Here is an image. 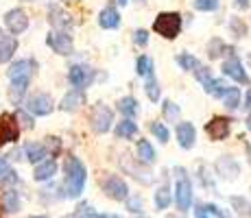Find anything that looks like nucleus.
<instances>
[{"mask_svg":"<svg viewBox=\"0 0 251 218\" xmlns=\"http://www.w3.org/2000/svg\"><path fill=\"white\" fill-rule=\"evenodd\" d=\"M144 92H147V96L155 103V100H160V83H157V79H155V74H149V81H147V85H144Z\"/></svg>","mask_w":251,"mask_h":218,"instance_id":"2f4dec72","label":"nucleus"},{"mask_svg":"<svg viewBox=\"0 0 251 218\" xmlns=\"http://www.w3.org/2000/svg\"><path fill=\"white\" fill-rule=\"evenodd\" d=\"M195 218H210V214L205 212V207H203V205H199V207L195 210Z\"/></svg>","mask_w":251,"mask_h":218,"instance_id":"de8ad7c7","label":"nucleus"},{"mask_svg":"<svg viewBox=\"0 0 251 218\" xmlns=\"http://www.w3.org/2000/svg\"><path fill=\"white\" fill-rule=\"evenodd\" d=\"M223 50H231V46H227L221 37H212L210 44H207V57L210 59H221V55H225Z\"/></svg>","mask_w":251,"mask_h":218,"instance_id":"393cba45","label":"nucleus"},{"mask_svg":"<svg viewBox=\"0 0 251 218\" xmlns=\"http://www.w3.org/2000/svg\"><path fill=\"white\" fill-rule=\"evenodd\" d=\"M247 129L251 131V114H249V118H247Z\"/></svg>","mask_w":251,"mask_h":218,"instance_id":"3c124183","label":"nucleus"},{"mask_svg":"<svg viewBox=\"0 0 251 218\" xmlns=\"http://www.w3.org/2000/svg\"><path fill=\"white\" fill-rule=\"evenodd\" d=\"M7 37H9V35H4V31H2V28H0V44H2L4 40H7Z\"/></svg>","mask_w":251,"mask_h":218,"instance_id":"8fccbe9b","label":"nucleus"},{"mask_svg":"<svg viewBox=\"0 0 251 218\" xmlns=\"http://www.w3.org/2000/svg\"><path fill=\"white\" fill-rule=\"evenodd\" d=\"M171 201H173L171 186H168V183H164V186H160V188H157V192H155V207H157V210H168Z\"/></svg>","mask_w":251,"mask_h":218,"instance_id":"bb28decb","label":"nucleus"},{"mask_svg":"<svg viewBox=\"0 0 251 218\" xmlns=\"http://www.w3.org/2000/svg\"><path fill=\"white\" fill-rule=\"evenodd\" d=\"M105 218H114V216H105Z\"/></svg>","mask_w":251,"mask_h":218,"instance_id":"13d9d810","label":"nucleus"},{"mask_svg":"<svg viewBox=\"0 0 251 218\" xmlns=\"http://www.w3.org/2000/svg\"><path fill=\"white\" fill-rule=\"evenodd\" d=\"M203 90L207 92V94H212L214 98H223L225 92H227V85L223 83V79H212L210 83H207Z\"/></svg>","mask_w":251,"mask_h":218,"instance_id":"c756f323","label":"nucleus"},{"mask_svg":"<svg viewBox=\"0 0 251 218\" xmlns=\"http://www.w3.org/2000/svg\"><path fill=\"white\" fill-rule=\"evenodd\" d=\"M46 44L52 52H57V55H61V57H68V55H72V50H75V42H72V37L68 33H59V31L48 33Z\"/></svg>","mask_w":251,"mask_h":218,"instance_id":"1a4fd4ad","label":"nucleus"},{"mask_svg":"<svg viewBox=\"0 0 251 218\" xmlns=\"http://www.w3.org/2000/svg\"><path fill=\"white\" fill-rule=\"evenodd\" d=\"M249 210H251V207H249ZM249 214H251V212H249Z\"/></svg>","mask_w":251,"mask_h":218,"instance_id":"680f3d73","label":"nucleus"},{"mask_svg":"<svg viewBox=\"0 0 251 218\" xmlns=\"http://www.w3.org/2000/svg\"><path fill=\"white\" fill-rule=\"evenodd\" d=\"M129 2V0H118V4H127Z\"/></svg>","mask_w":251,"mask_h":218,"instance_id":"603ef678","label":"nucleus"},{"mask_svg":"<svg viewBox=\"0 0 251 218\" xmlns=\"http://www.w3.org/2000/svg\"><path fill=\"white\" fill-rule=\"evenodd\" d=\"M195 140H197V129L192 122H179L177 124V142H179L181 148L190 151L195 146Z\"/></svg>","mask_w":251,"mask_h":218,"instance_id":"2eb2a0df","label":"nucleus"},{"mask_svg":"<svg viewBox=\"0 0 251 218\" xmlns=\"http://www.w3.org/2000/svg\"><path fill=\"white\" fill-rule=\"evenodd\" d=\"M249 66H251V55H249Z\"/></svg>","mask_w":251,"mask_h":218,"instance_id":"6e6d98bb","label":"nucleus"},{"mask_svg":"<svg viewBox=\"0 0 251 218\" xmlns=\"http://www.w3.org/2000/svg\"><path fill=\"white\" fill-rule=\"evenodd\" d=\"M85 103V94L81 90H70L68 94H64V98L59 100L61 111H76L81 105Z\"/></svg>","mask_w":251,"mask_h":218,"instance_id":"a211bd4d","label":"nucleus"},{"mask_svg":"<svg viewBox=\"0 0 251 218\" xmlns=\"http://www.w3.org/2000/svg\"><path fill=\"white\" fill-rule=\"evenodd\" d=\"M177 64H179V68H181V70L195 72L197 68L201 66V61L197 59L195 55H190V52H179V55H177Z\"/></svg>","mask_w":251,"mask_h":218,"instance_id":"c85d7f7f","label":"nucleus"},{"mask_svg":"<svg viewBox=\"0 0 251 218\" xmlns=\"http://www.w3.org/2000/svg\"><path fill=\"white\" fill-rule=\"evenodd\" d=\"M0 205H2V212L16 214V212H20V194L16 190H4L2 198H0Z\"/></svg>","mask_w":251,"mask_h":218,"instance_id":"412c9836","label":"nucleus"},{"mask_svg":"<svg viewBox=\"0 0 251 218\" xmlns=\"http://www.w3.org/2000/svg\"><path fill=\"white\" fill-rule=\"evenodd\" d=\"M44 146H46V151H48V155H52V157H57L59 155V151H61V142H59V138H46V142H44Z\"/></svg>","mask_w":251,"mask_h":218,"instance_id":"ea45409f","label":"nucleus"},{"mask_svg":"<svg viewBox=\"0 0 251 218\" xmlns=\"http://www.w3.org/2000/svg\"><path fill=\"white\" fill-rule=\"evenodd\" d=\"M26 111L33 116H50L52 109H55V103H52L50 94L46 92H37V94H31L26 98Z\"/></svg>","mask_w":251,"mask_h":218,"instance_id":"39448f33","label":"nucleus"},{"mask_svg":"<svg viewBox=\"0 0 251 218\" xmlns=\"http://www.w3.org/2000/svg\"><path fill=\"white\" fill-rule=\"evenodd\" d=\"M127 210L131 214H140L142 212V198L136 196V198H127Z\"/></svg>","mask_w":251,"mask_h":218,"instance_id":"79ce46f5","label":"nucleus"},{"mask_svg":"<svg viewBox=\"0 0 251 218\" xmlns=\"http://www.w3.org/2000/svg\"><path fill=\"white\" fill-rule=\"evenodd\" d=\"M234 7L238 9V11H247L251 7V0H234Z\"/></svg>","mask_w":251,"mask_h":218,"instance_id":"a18cd8bd","label":"nucleus"},{"mask_svg":"<svg viewBox=\"0 0 251 218\" xmlns=\"http://www.w3.org/2000/svg\"><path fill=\"white\" fill-rule=\"evenodd\" d=\"M195 76H197V81H199V83L203 85V87L210 83L212 79H214V76H212V72H210V68H205V66H203V68H201V66L197 68V70H195Z\"/></svg>","mask_w":251,"mask_h":218,"instance_id":"58836bf2","label":"nucleus"},{"mask_svg":"<svg viewBox=\"0 0 251 218\" xmlns=\"http://www.w3.org/2000/svg\"><path fill=\"white\" fill-rule=\"evenodd\" d=\"M33 72H35V61L33 59H20L13 61L7 70L9 81H31Z\"/></svg>","mask_w":251,"mask_h":218,"instance_id":"ddd939ff","label":"nucleus"},{"mask_svg":"<svg viewBox=\"0 0 251 218\" xmlns=\"http://www.w3.org/2000/svg\"><path fill=\"white\" fill-rule=\"evenodd\" d=\"M66 218H72V216H66Z\"/></svg>","mask_w":251,"mask_h":218,"instance_id":"bf43d9fd","label":"nucleus"},{"mask_svg":"<svg viewBox=\"0 0 251 218\" xmlns=\"http://www.w3.org/2000/svg\"><path fill=\"white\" fill-rule=\"evenodd\" d=\"M245 107L251 111V87H249V92H247V100H245Z\"/></svg>","mask_w":251,"mask_h":218,"instance_id":"09e8293b","label":"nucleus"},{"mask_svg":"<svg viewBox=\"0 0 251 218\" xmlns=\"http://www.w3.org/2000/svg\"><path fill=\"white\" fill-rule=\"evenodd\" d=\"M99 26L100 28H118L120 26V13L116 7H105L99 13Z\"/></svg>","mask_w":251,"mask_h":218,"instance_id":"aec40b11","label":"nucleus"},{"mask_svg":"<svg viewBox=\"0 0 251 218\" xmlns=\"http://www.w3.org/2000/svg\"><path fill=\"white\" fill-rule=\"evenodd\" d=\"M20 140V127H18L13 114H0V146L13 144Z\"/></svg>","mask_w":251,"mask_h":218,"instance_id":"6e6552de","label":"nucleus"},{"mask_svg":"<svg viewBox=\"0 0 251 218\" xmlns=\"http://www.w3.org/2000/svg\"><path fill=\"white\" fill-rule=\"evenodd\" d=\"M85 181H88V170H85L83 162L75 155H68L64 159V183H61L64 196L79 198L85 188Z\"/></svg>","mask_w":251,"mask_h":218,"instance_id":"f257e3e1","label":"nucleus"},{"mask_svg":"<svg viewBox=\"0 0 251 218\" xmlns=\"http://www.w3.org/2000/svg\"><path fill=\"white\" fill-rule=\"evenodd\" d=\"M136 70H138L140 76H149L153 72V59L147 55H140L138 61H136Z\"/></svg>","mask_w":251,"mask_h":218,"instance_id":"473e14b6","label":"nucleus"},{"mask_svg":"<svg viewBox=\"0 0 251 218\" xmlns=\"http://www.w3.org/2000/svg\"><path fill=\"white\" fill-rule=\"evenodd\" d=\"M13 118H16V122H18V127H20V129H28V131H31L33 127H35V122H33V118L28 116L26 109H18L16 114H13Z\"/></svg>","mask_w":251,"mask_h":218,"instance_id":"f704fd0d","label":"nucleus"},{"mask_svg":"<svg viewBox=\"0 0 251 218\" xmlns=\"http://www.w3.org/2000/svg\"><path fill=\"white\" fill-rule=\"evenodd\" d=\"M136 133H138V124L129 118L120 120V122L116 124V135H118V138H133Z\"/></svg>","mask_w":251,"mask_h":218,"instance_id":"cd10ccee","label":"nucleus"},{"mask_svg":"<svg viewBox=\"0 0 251 218\" xmlns=\"http://www.w3.org/2000/svg\"><path fill=\"white\" fill-rule=\"evenodd\" d=\"M24 157H26L31 164H35V166L40 162H44V159L48 157L44 142H26L24 144Z\"/></svg>","mask_w":251,"mask_h":218,"instance_id":"f3484780","label":"nucleus"},{"mask_svg":"<svg viewBox=\"0 0 251 218\" xmlns=\"http://www.w3.org/2000/svg\"><path fill=\"white\" fill-rule=\"evenodd\" d=\"M48 22H50V26L59 33H68L72 28V24H75L72 18H70V13H66L64 9L55 2L48 4Z\"/></svg>","mask_w":251,"mask_h":218,"instance_id":"9b49d317","label":"nucleus"},{"mask_svg":"<svg viewBox=\"0 0 251 218\" xmlns=\"http://www.w3.org/2000/svg\"><path fill=\"white\" fill-rule=\"evenodd\" d=\"M94 79H96V70L85 64H75V66H70V70H68V81L75 90L83 92L85 87H90L94 83Z\"/></svg>","mask_w":251,"mask_h":218,"instance_id":"7ed1b4c3","label":"nucleus"},{"mask_svg":"<svg viewBox=\"0 0 251 218\" xmlns=\"http://www.w3.org/2000/svg\"><path fill=\"white\" fill-rule=\"evenodd\" d=\"M205 212L210 214V218H231L227 214V210H223V207H219V205H214V203H205Z\"/></svg>","mask_w":251,"mask_h":218,"instance_id":"e433bc0d","label":"nucleus"},{"mask_svg":"<svg viewBox=\"0 0 251 218\" xmlns=\"http://www.w3.org/2000/svg\"><path fill=\"white\" fill-rule=\"evenodd\" d=\"M31 81H11V87H9V100L13 105H20L24 94H26V87Z\"/></svg>","mask_w":251,"mask_h":218,"instance_id":"b1692460","label":"nucleus"},{"mask_svg":"<svg viewBox=\"0 0 251 218\" xmlns=\"http://www.w3.org/2000/svg\"><path fill=\"white\" fill-rule=\"evenodd\" d=\"M26 2H31V0H26Z\"/></svg>","mask_w":251,"mask_h":218,"instance_id":"052dcab7","label":"nucleus"},{"mask_svg":"<svg viewBox=\"0 0 251 218\" xmlns=\"http://www.w3.org/2000/svg\"><path fill=\"white\" fill-rule=\"evenodd\" d=\"M103 192L107 194L112 201H127L129 198V188L127 183L123 181V177H118V174H112V177L105 179L103 183Z\"/></svg>","mask_w":251,"mask_h":218,"instance_id":"f8f14e48","label":"nucleus"},{"mask_svg":"<svg viewBox=\"0 0 251 218\" xmlns=\"http://www.w3.org/2000/svg\"><path fill=\"white\" fill-rule=\"evenodd\" d=\"M55 174H57V162L55 159H44V162H40L35 166L33 179H35V181H48V179H52Z\"/></svg>","mask_w":251,"mask_h":218,"instance_id":"6ab92c4d","label":"nucleus"},{"mask_svg":"<svg viewBox=\"0 0 251 218\" xmlns=\"http://www.w3.org/2000/svg\"><path fill=\"white\" fill-rule=\"evenodd\" d=\"M16 50H18V40L16 37H7V40L0 44V64L11 61V57L16 55Z\"/></svg>","mask_w":251,"mask_h":218,"instance_id":"a878e982","label":"nucleus"},{"mask_svg":"<svg viewBox=\"0 0 251 218\" xmlns=\"http://www.w3.org/2000/svg\"><path fill=\"white\" fill-rule=\"evenodd\" d=\"M149 129H151V133L155 135L160 142H168V140H171V131H168V127L164 122H151Z\"/></svg>","mask_w":251,"mask_h":218,"instance_id":"72a5a7b5","label":"nucleus"},{"mask_svg":"<svg viewBox=\"0 0 251 218\" xmlns=\"http://www.w3.org/2000/svg\"><path fill=\"white\" fill-rule=\"evenodd\" d=\"M64 2H72V0H64Z\"/></svg>","mask_w":251,"mask_h":218,"instance_id":"4d7b16f0","label":"nucleus"},{"mask_svg":"<svg viewBox=\"0 0 251 218\" xmlns=\"http://www.w3.org/2000/svg\"><path fill=\"white\" fill-rule=\"evenodd\" d=\"M112 122H114V111L103 103H96L94 109L90 114V124H92V131L94 133H107L112 129Z\"/></svg>","mask_w":251,"mask_h":218,"instance_id":"20e7f679","label":"nucleus"},{"mask_svg":"<svg viewBox=\"0 0 251 218\" xmlns=\"http://www.w3.org/2000/svg\"><path fill=\"white\" fill-rule=\"evenodd\" d=\"M181 26H183V18H181V13H177V11L157 13L155 22H153V31H155L157 35H162L164 40H175L181 33Z\"/></svg>","mask_w":251,"mask_h":218,"instance_id":"f03ea898","label":"nucleus"},{"mask_svg":"<svg viewBox=\"0 0 251 218\" xmlns=\"http://www.w3.org/2000/svg\"><path fill=\"white\" fill-rule=\"evenodd\" d=\"M133 42H136L138 46H147L149 44V31L147 28H138V31L133 33Z\"/></svg>","mask_w":251,"mask_h":218,"instance_id":"a19ab883","label":"nucleus"},{"mask_svg":"<svg viewBox=\"0 0 251 218\" xmlns=\"http://www.w3.org/2000/svg\"><path fill=\"white\" fill-rule=\"evenodd\" d=\"M223 74L229 76V79H234L236 83H243V85L249 83V74L245 72V68L238 61V57H229V59L225 61L223 64Z\"/></svg>","mask_w":251,"mask_h":218,"instance_id":"4468645a","label":"nucleus"},{"mask_svg":"<svg viewBox=\"0 0 251 218\" xmlns=\"http://www.w3.org/2000/svg\"><path fill=\"white\" fill-rule=\"evenodd\" d=\"M216 168H219V174L223 179H236L240 174V166H238V162H236L234 157H229V155H223V157L216 162Z\"/></svg>","mask_w":251,"mask_h":218,"instance_id":"dca6fc26","label":"nucleus"},{"mask_svg":"<svg viewBox=\"0 0 251 218\" xmlns=\"http://www.w3.org/2000/svg\"><path fill=\"white\" fill-rule=\"evenodd\" d=\"M205 133L210 135V140H214V142L225 140L231 133V118H227V116H214V118L205 124Z\"/></svg>","mask_w":251,"mask_h":218,"instance_id":"9d476101","label":"nucleus"},{"mask_svg":"<svg viewBox=\"0 0 251 218\" xmlns=\"http://www.w3.org/2000/svg\"><path fill=\"white\" fill-rule=\"evenodd\" d=\"M0 179H2V183H18V181H20V179H18V172L13 170V168H9V170L4 172Z\"/></svg>","mask_w":251,"mask_h":218,"instance_id":"c03bdc74","label":"nucleus"},{"mask_svg":"<svg viewBox=\"0 0 251 218\" xmlns=\"http://www.w3.org/2000/svg\"><path fill=\"white\" fill-rule=\"evenodd\" d=\"M168 218H179V216H168Z\"/></svg>","mask_w":251,"mask_h":218,"instance_id":"5fc2aeb1","label":"nucleus"},{"mask_svg":"<svg viewBox=\"0 0 251 218\" xmlns=\"http://www.w3.org/2000/svg\"><path fill=\"white\" fill-rule=\"evenodd\" d=\"M179 179H177V192H175V201H177V210L179 212H188L192 205V183L190 179L183 174L181 168H177Z\"/></svg>","mask_w":251,"mask_h":218,"instance_id":"423d86ee","label":"nucleus"},{"mask_svg":"<svg viewBox=\"0 0 251 218\" xmlns=\"http://www.w3.org/2000/svg\"><path fill=\"white\" fill-rule=\"evenodd\" d=\"M118 111L125 116V118H129L131 120L133 116H138V111H140V107H138V100L133 98V96H123V98L118 100Z\"/></svg>","mask_w":251,"mask_h":218,"instance_id":"4be33fe9","label":"nucleus"},{"mask_svg":"<svg viewBox=\"0 0 251 218\" xmlns=\"http://www.w3.org/2000/svg\"><path fill=\"white\" fill-rule=\"evenodd\" d=\"M138 159H140V164H144V166L155 162V148L151 146L149 140H140L138 142Z\"/></svg>","mask_w":251,"mask_h":218,"instance_id":"5701e85b","label":"nucleus"},{"mask_svg":"<svg viewBox=\"0 0 251 218\" xmlns=\"http://www.w3.org/2000/svg\"><path fill=\"white\" fill-rule=\"evenodd\" d=\"M9 168H11V166H9V159L7 157H0V177H2V174L7 172Z\"/></svg>","mask_w":251,"mask_h":218,"instance_id":"49530a36","label":"nucleus"},{"mask_svg":"<svg viewBox=\"0 0 251 218\" xmlns=\"http://www.w3.org/2000/svg\"><path fill=\"white\" fill-rule=\"evenodd\" d=\"M28 218H48V216H28Z\"/></svg>","mask_w":251,"mask_h":218,"instance_id":"864d4df0","label":"nucleus"},{"mask_svg":"<svg viewBox=\"0 0 251 218\" xmlns=\"http://www.w3.org/2000/svg\"><path fill=\"white\" fill-rule=\"evenodd\" d=\"M192 4L197 11H216L219 9V0H195Z\"/></svg>","mask_w":251,"mask_h":218,"instance_id":"4c0bfd02","label":"nucleus"},{"mask_svg":"<svg viewBox=\"0 0 251 218\" xmlns=\"http://www.w3.org/2000/svg\"><path fill=\"white\" fill-rule=\"evenodd\" d=\"M223 103L227 109H238V105H240V90L238 87H227V92H225V96H223Z\"/></svg>","mask_w":251,"mask_h":218,"instance_id":"7c9ffc66","label":"nucleus"},{"mask_svg":"<svg viewBox=\"0 0 251 218\" xmlns=\"http://www.w3.org/2000/svg\"><path fill=\"white\" fill-rule=\"evenodd\" d=\"M162 114H164V118H166L168 122H173V120L179 118V107H177L173 100H164L162 103Z\"/></svg>","mask_w":251,"mask_h":218,"instance_id":"c9c22d12","label":"nucleus"},{"mask_svg":"<svg viewBox=\"0 0 251 218\" xmlns=\"http://www.w3.org/2000/svg\"><path fill=\"white\" fill-rule=\"evenodd\" d=\"M231 31H234V33H238V35H236V37H243L245 33H247V26H245V24L240 22L238 18H234V20H231Z\"/></svg>","mask_w":251,"mask_h":218,"instance_id":"37998d69","label":"nucleus"},{"mask_svg":"<svg viewBox=\"0 0 251 218\" xmlns=\"http://www.w3.org/2000/svg\"><path fill=\"white\" fill-rule=\"evenodd\" d=\"M4 26H7V31L11 33V35H22V33L28 28V16H26V11L20 9V7L9 9V11L4 13Z\"/></svg>","mask_w":251,"mask_h":218,"instance_id":"0eeeda50","label":"nucleus"}]
</instances>
